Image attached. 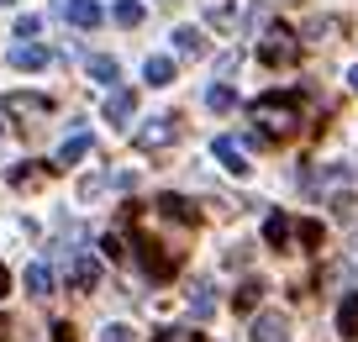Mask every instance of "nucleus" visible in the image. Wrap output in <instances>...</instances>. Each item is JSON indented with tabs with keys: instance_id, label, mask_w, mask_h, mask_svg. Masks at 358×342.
Here are the masks:
<instances>
[{
	"instance_id": "18",
	"label": "nucleus",
	"mask_w": 358,
	"mask_h": 342,
	"mask_svg": "<svg viewBox=\"0 0 358 342\" xmlns=\"http://www.w3.org/2000/svg\"><path fill=\"white\" fill-rule=\"evenodd\" d=\"M206 106H211V111H232L237 106V90L232 85H211V90H206Z\"/></svg>"
},
{
	"instance_id": "14",
	"label": "nucleus",
	"mask_w": 358,
	"mask_h": 342,
	"mask_svg": "<svg viewBox=\"0 0 358 342\" xmlns=\"http://www.w3.org/2000/svg\"><path fill=\"white\" fill-rule=\"evenodd\" d=\"M174 48L185 58H201L206 53V37H201V27H174Z\"/></svg>"
},
{
	"instance_id": "8",
	"label": "nucleus",
	"mask_w": 358,
	"mask_h": 342,
	"mask_svg": "<svg viewBox=\"0 0 358 342\" xmlns=\"http://www.w3.org/2000/svg\"><path fill=\"white\" fill-rule=\"evenodd\" d=\"M211 153H216V164H222L227 174H237V179H248V169H253V164L243 158V148L232 143V137H216V143H211Z\"/></svg>"
},
{
	"instance_id": "26",
	"label": "nucleus",
	"mask_w": 358,
	"mask_h": 342,
	"mask_svg": "<svg viewBox=\"0 0 358 342\" xmlns=\"http://www.w3.org/2000/svg\"><path fill=\"white\" fill-rule=\"evenodd\" d=\"M332 216H353V195H348V190L332 195Z\"/></svg>"
},
{
	"instance_id": "32",
	"label": "nucleus",
	"mask_w": 358,
	"mask_h": 342,
	"mask_svg": "<svg viewBox=\"0 0 358 342\" xmlns=\"http://www.w3.org/2000/svg\"><path fill=\"white\" fill-rule=\"evenodd\" d=\"M348 90H358V64H353V69H348Z\"/></svg>"
},
{
	"instance_id": "30",
	"label": "nucleus",
	"mask_w": 358,
	"mask_h": 342,
	"mask_svg": "<svg viewBox=\"0 0 358 342\" xmlns=\"http://www.w3.org/2000/svg\"><path fill=\"white\" fill-rule=\"evenodd\" d=\"M348 269L358 274V232H353V243H348Z\"/></svg>"
},
{
	"instance_id": "11",
	"label": "nucleus",
	"mask_w": 358,
	"mask_h": 342,
	"mask_svg": "<svg viewBox=\"0 0 358 342\" xmlns=\"http://www.w3.org/2000/svg\"><path fill=\"white\" fill-rule=\"evenodd\" d=\"M143 79H148V85H174V58H169V53H153V58L143 64Z\"/></svg>"
},
{
	"instance_id": "5",
	"label": "nucleus",
	"mask_w": 358,
	"mask_h": 342,
	"mask_svg": "<svg viewBox=\"0 0 358 342\" xmlns=\"http://www.w3.org/2000/svg\"><path fill=\"white\" fill-rule=\"evenodd\" d=\"M58 16H64L69 27H79V32H95V27L106 22V11L95 0H58Z\"/></svg>"
},
{
	"instance_id": "4",
	"label": "nucleus",
	"mask_w": 358,
	"mask_h": 342,
	"mask_svg": "<svg viewBox=\"0 0 358 342\" xmlns=\"http://www.w3.org/2000/svg\"><path fill=\"white\" fill-rule=\"evenodd\" d=\"M64 264H69V285H74V290H85V295H90V290L101 285V264H95L90 253H79V248H64Z\"/></svg>"
},
{
	"instance_id": "2",
	"label": "nucleus",
	"mask_w": 358,
	"mask_h": 342,
	"mask_svg": "<svg viewBox=\"0 0 358 342\" xmlns=\"http://www.w3.org/2000/svg\"><path fill=\"white\" fill-rule=\"evenodd\" d=\"M295 53H301V37H295L290 27H268V32H264V43H258V58H264L268 69L290 64Z\"/></svg>"
},
{
	"instance_id": "17",
	"label": "nucleus",
	"mask_w": 358,
	"mask_h": 342,
	"mask_svg": "<svg viewBox=\"0 0 358 342\" xmlns=\"http://www.w3.org/2000/svg\"><path fill=\"white\" fill-rule=\"evenodd\" d=\"M285 237H290V221L274 211V216L264 221V243H268V248H285Z\"/></svg>"
},
{
	"instance_id": "35",
	"label": "nucleus",
	"mask_w": 358,
	"mask_h": 342,
	"mask_svg": "<svg viewBox=\"0 0 358 342\" xmlns=\"http://www.w3.org/2000/svg\"><path fill=\"white\" fill-rule=\"evenodd\" d=\"M0 132H6V122H0Z\"/></svg>"
},
{
	"instance_id": "27",
	"label": "nucleus",
	"mask_w": 358,
	"mask_h": 342,
	"mask_svg": "<svg viewBox=\"0 0 358 342\" xmlns=\"http://www.w3.org/2000/svg\"><path fill=\"white\" fill-rule=\"evenodd\" d=\"M232 16H237L232 6H211V22H216V27H232Z\"/></svg>"
},
{
	"instance_id": "1",
	"label": "nucleus",
	"mask_w": 358,
	"mask_h": 342,
	"mask_svg": "<svg viewBox=\"0 0 358 342\" xmlns=\"http://www.w3.org/2000/svg\"><path fill=\"white\" fill-rule=\"evenodd\" d=\"M253 122H264V137H285L301 122V106H295V95H264L253 100Z\"/></svg>"
},
{
	"instance_id": "9",
	"label": "nucleus",
	"mask_w": 358,
	"mask_h": 342,
	"mask_svg": "<svg viewBox=\"0 0 358 342\" xmlns=\"http://www.w3.org/2000/svg\"><path fill=\"white\" fill-rule=\"evenodd\" d=\"M6 64L11 69H48V48L43 43H16L11 53H6Z\"/></svg>"
},
{
	"instance_id": "33",
	"label": "nucleus",
	"mask_w": 358,
	"mask_h": 342,
	"mask_svg": "<svg viewBox=\"0 0 358 342\" xmlns=\"http://www.w3.org/2000/svg\"><path fill=\"white\" fill-rule=\"evenodd\" d=\"M6 332H11V321H6V316H0V337H6Z\"/></svg>"
},
{
	"instance_id": "10",
	"label": "nucleus",
	"mask_w": 358,
	"mask_h": 342,
	"mask_svg": "<svg viewBox=\"0 0 358 342\" xmlns=\"http://www.w3.org/2000/svg\"><path fill=\"white\" fill-rule=\"evenodd\" d=\"M137 111V95L132 90H111V100H106V122H116V127H127V116Z\"/></svg>"
},
{
	"instance_id": "6",
	"label": "nucleus",
	"mask_w": 358,
	"mask_h": 342,
	"mask_svg": "<svg viewBox=\"0 0 358 342\" xmlns=\"http://www.w3.org/2000/svg\"><path fill=\"white\" fill-rule=\"evenodd\" d=\"M248 337H253V342H290V321H285V311H264V316H253Z\"/></svg>"
},
{
	"instance_id": "13",
	"label": "nucleus",
	"mask_w": 358,
	"mask_h": 342,
	"mask_svg": "<svg viewBox=\"0 0 358 342\" xmlns=\"http://www.w3.org/2000/svg\"><path fill=\"white\" fill-rule=\"evenodd\" d=\"M337 332H343V337H358V290H348L343 306H337Z\"/></svg>"
},
{
	"instance_id": "25",
	"label": "nucleus",
	"mask_w": 358,
	"mask_h": 342,
	"mask_svg": "<svg viewBox=\"0 0 358 342\" xmlns=\"http://www.w3.org/2000/svg\"><path fill=\"white\" fill-rule=\"evenodd\" d=\"M43 32V16H22V22H16V37H37Z\"/></svg>"
},
{
	"instance_id": "24",
	"label": "nucleus",
	"mask_w": 358,
	"mask_h": 342,
	"mask_svg": "<svg viewBox=\"0 0 358 342\" xmlns=\"http://www.w3.org/2000/svg\"><path fill=\"white\" fill-rule=\"evenodd\" d=\"M101 342H132V327H122V321H111V327L101 332Z\"/></svg>"
},
{
	"instance_id": "22",
	"label": "nucleus",
	"mask_w": 358,
	"mask_h": 342,
	"mask_svg": "<svg viewBox=\"0 0 358 342\" xmlns=\"http://www.w3.org/2000/svg\"><path fill=\"white\" fill-rule=\"evenodd\" d=\"M258 295H264V285H258V279H248V285L237 290V311H253V306H258Z\"/></svg>"
},
{
	"instance_id": "28",
	"label": "nucleus",
	"mask_w": 358,
	"mask_h": 342,
	"mask_svg": "<svg viewBox=\"0 0 358 342\" xmlns=\"http://www.w3.org/2000/svg\"><path fill=\"white\" fill-rule=\"evenodd\" d=\"M301 243H322V227H316V221H301Z\"/></svg>"
},
{
	"instance_id": "7",
	"label": "nucleus",
	"mask_w": 358,
	"mask_h": 342,
	"mask_svg": "<svg viewBox=\"0 0 358 342\" xmlns=\"http://www.w3.org/2000/svg\"><path fill=\"white\" fill-rule=\"evenodd\" d=\"M0 106H6V116H48V106H53V100L37 95V90H11Z\"/></svg>"
},
{
	"instance_id": "3",
	"label": "nucleus",
	"mask_w": 358,
	"mask_h": 342,
	"mask_svg": "<svg viewBox=\"0 0 358 342\" xmlns=\"http://www.w3.org/2000/svg\"><path fill=\"white\" fill-rule=\"evenodd\" d=\"M169 143H174V116H148V122L132 132V148H137V153H164Z\"/></svg>"
},
{
	"instance_id": "15",
	"label": "nucleus",
	"mask_w": 358,
	"mask_h": 342,
	"mask_svg": "<svg viewBox=\"0 0 358 342\" xmlns=\"http://www.w3.org/2000/svg\"><path fill=\"white\" fill-rule=\"evenodd\" d=\"M90 153V132H79V137H69L64 148H58V158H53V169H69V164H79V158Z\"/></svg>"
},
{
	"instance_id": "34",
	"label": "nucleus",
	"mask_w": 358,
	"mask_h": 342,
	"mask_svg": "<svg viewBox=\"0 0 358 342\" xmlns=\"http://www.w3.org/2000/svg\"><path fill=\"white\" fill-rule=\"evenodd\" d=\"M0 6H11V0H0Z\"/></svg>"
},
{
	"instance_id": "31",
	"label": "nucleus",
	"mask_w": 358,
	"mask_h": 342,
	"mask_svg": "<svg viewBox=\"0 0 358 342\" xmlns=\"http://www.w3.org/2000/svg\"><path fill=\"white\" fill-rule=\"evenodd\" d=\"M6 290H11V274H6V264H0V300H6Z\"/></svg>"
},
{
	"instance_id": "23",
	"label": "nucleus",
	"mask_w": 358,
	"mask_h": 342,
	"mask_svg": "<svg viewBox=\"0 0 358 342\" xmlns=\"http://www.w3.org/2000/svg\"><path fill=\"white\" fill-rule=\"evenodd\" d=\"M48 174V164H27V169H11V185H37Z\"/></svg>"
},
{
	"instance_id": "20",
	"label": "nucleus",
	"mask_w": 358,
	"mask_h": 342,
	"mask_svg": "<svg viewBox=\"0 0 358 342\" xmlns=\"http://www.w3.org/2000/svg\"><path fill=\"white\" fill-rule=\"evenodd\" d=\"M153 342H201V332H190V327H164V332H153Z\"/></svg>"
},
{
	"instance_id": "12",
	"label": "nucleus",
	"mask_w": 358,
	"mask_h": 342,
	"mask_svg": "<svg viewBox=\"0 0 358 342\" xmlns=\"http://www.w3.org/2000/svg\"><path fill=\"white\" fill-rule=\"evenodd\" d=\"M22 279H27V290H32V295H53V290H58V274H53L48 264H32Z\"/></svg>"
},
{
	"instance_id": "19",
	"label": "nucleus",
	"mask_w": 358,
	"mask_h": 342,
	"mask_svg": "<svg viewBox=\"0 0 358 342\" xmlns=\"http://www.w3.org/2000/svg\"><path fill=\"white\" fill-rule=\"evenodd\" d=\"M190 311H195V316H211V311H216L211 285H195V290H190Z\"/></svg>"
},
{
	"instance_id": "16",
	"label": "nucleus",
	"mask_w": 358,
	"mask_h": 342,
	"mask_svg": "<svg viewBox=\"0 0 358 342\" xmlns=\"http://www.w3.org/2000/svg\"><path fill=\"white\" fill-rule=\"evenodd\" d=\"M143 0H116V11H111V22L116 27H127V32H132V27H143Z\"/></svg>"
},
{
	"instance_id": "21",
	"label": "nucleus",
	"mask_w": 358,
	"mask_h": 342,
	"mask_svg": "<svg viewBox=\"0 0 358 342\" xmlns=\"http://www.w3.org/2000/svg\"><path fill=\"white\" fill-rule=\"evenodd\" d=\"M90 79L111 85V79H116V58H90Z\"/></svg>"
},
{
	"instance_id": "29",
	"label": "nucleus",
	"mask_w": 358,
	"mask_h": 342,
	"mask_svg": "<svg viewBox=\"0 0 358 342\" xmlns=\"http://www.w3.org/2000/svg\"><path fill=\"white\" fill-rule=\"evenodd\" d=\"M101 248H106V258H122V253H127L122 237H101Z\"/></svg>"
}]
</instances>
